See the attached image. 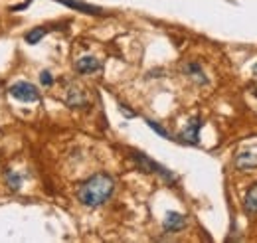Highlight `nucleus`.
I'll return each mask as SVG.
<instances>
[{
	"mask_svg": "<svg viewBox=\"0 0 257 243\" xmlns=\"http://www.w3.org/2000/svg\"><path fill=\"white\" fill-rule=\"evenodd\" d=\"M8 93H10L14 99L22 101V103H34V101L40 99V93L36 89V85L28 83V81H18V83L10 85Z\"/></svg>",
	"mask_w": 257,
	"mask_h": 243,
	"instance_id": "2",
	"label": "nucleus"
},
{
	"mask_svg": "<svg viewBox=\"0 0 257 243\" xmlns=\"http://www.w3.org/2000/svg\"><path fill=\"white\" fill-rule=\"evenodd\" d=\"M67 103L73 107H79V105H85V99L81 97L79 91H71V97H67Z\"/></svg>",
	"mask_w": 257,
	"mask_h": 243,
	"instance_id": "13",
	"label": "nucleus"
},
{
	"mask_svg": "<svg viewBox=\"0 0 257 243\" xmlns=\"http://www.w3.org/2000/svg\"><path fill=\"white\" fill-rule=\"evenodd\" d=\"M113 190H115V180L109 174H103V172L93 174L91 178H87L79 186L77 200L87 208H97L111 198Z\"/></svg>",
	"mask_w": 257,
	"mask_h": 243,
	"instance_id": "1",
	"label": "nucleus"
},
{
	"mask_svg": "<svg viewBox=\"0 0 257 243\" xmlns=\"http://www.w3.org/2000/svg\"><path fill=\"white\" fill-rule=\"evenodd\" d=\"M253 75H255V77H257V63H255V65H253Z\"/></svg>",
	"mask_w": 257,
	"mask_h": 243,
	"instance_id": "16",
	"label": "nucleus"
},
{
	"mask_svg": "<svg viewBox=\"0 0 257 243\" xmlns=\"http://www.w3.org/2000/svg\"><path fill=\"white\" fill-rule=\"evenodd\" d=\"M164 229L166 231H180L184 225H186V217L178 212H168L164 217Z\"/></svg>",
	"mask_w": 257,
	"mask_h": 243,
	"instance_id": "6",
	"label": "nucleus"
},
{
	"mask_svg": "<svg viewBox=\"0 0 257 243\" xmlns=\"http://www.w3.org/2000/svg\"><path fill=\"white\" fill-rule=\"evenodd\" d=\"M40 81H42V85L50 87V85L54 83V77L50 75V71H42V75H40Z\"/></svg>",
	"mask_w": 257,
	"mask_h": 243,
	"instance_id": "15",
	"label": "nucleus"
},
{
	"mask_svg": "<svg viewBox=\"0 0 257 243\" xmlns=\"http://www.w3.org/2000/svg\"><path fill=\"white\" fill-rule=\"evenodd\" d=\"M75 69H77L79 73L87 75V73H93V71H99V69H101V61L95 60L93 56H85V58H79V60L75 61Z\"/></svg>",
	"mask_w": 257,
	"mask_h": 243,
	"instance_id": "7",
	"label": "nucleus"
},
{
	"mask_svg": "<svg viewBox=\"0 0 257 243\" xmlns=\"http://www.w3.org/2000/svg\"><path fill=\"white\" fill-rule=\"evenodd\" d=\"M147 125H149V127H151V129H153L155 133H159V135H161L162 139H170L168 131H166V129H162V127H161V125H159L157 121H149V119H147Z\"/></svg>",
	"mask_w": 257,
	"mask_h": 243,
	"instance_id": "14",
	"label": "nucleus"
},
{
	"mask_svg": "<svg viewBox=\"0 0 257 243\" xmlns=\"http://www.w3.org/2000/svg\"><path fill=\"white\" fill-rule=\"evenodd\" d=\"M6 182L10 184L12 190H18L22 186V178L18 174H14V172H6Z\"/></svg>",
	"mask_w": 257,
	"mask_h": 243,
	"instance_id": "12",
	"label": "nucleus"
},
{
	"mask_svg": "<svg viewBox=\"0 0 257 243\" xmlns=\"http://www.w3.org/2000/svg\"><path fill=\"white\" fill-rule=\"evenodd\" d=\"M60 4H64L67 8H73L77 12H83V14H103V10L99 6H93V4H87V2H79V0H56Z\"/></svg>",
	"mask_w": 257,
	"mask_h": 243,
	"instance_id": "5",
	"label": "nucleus"
},
{
	"mask_svg": "<svg viewBox=\"0 0 257 243\" xmlns=\"http://www.w3.org/2000/svg\"><path fill=\"white\" fill-rule=\"evenodd\" d=\"M243 208L247 213H257V184H253L243 198Z\"/></svg>",
	"mask_w": 257,
	"mask_h": 243,
	"instance_id": "9",
	"label": "nucleus"
},
{
	"mask_svg": "<svg viewBox=\"0 0 257 243\" xmlns=\"http://www.w3.org/2000/svg\"><path fill=\"white\" fill-rule=\"evenodd\" d=\"M186 71L192 75L194 79H198L200 83H208V79L204 77V71L200 69V65H198V63H190V65H186Z\"/></svg>",
	"mask_w": 257,
	"mask_h": 243,
	"instance_id": "11",
	"label": "nucleus"
},
{
	"mask_svg": "<svg viewBox=\"0 0 257 243\" xmlns=\"http://www.w3.org/2000/svg\"><path fill=\"white\" fill-rule=\"evenodd\" d=\"M48 34V30L46 28H34V30H30L28 34H26V44H30V46H34V44H38L44 36Z\"/></svg>",
	"mask_w": 257,
	"mask_h": 243,
	"instance_id": "10",
	"label": "nucleus"
},
{
	"mask_svg": "<svg viewBox=\"0 0 257 243\" xmlns=\"http://www.w3.org/2000/svg\"><path fill=\"white\" fill-rule=\"evenodd\" d=\"M235 166H237L239 170H251V168H255L257 154H253V152H241V154H237Z\"/></svg>",
	"mask_w": 257,
	"mask_h": 243,
	"instance_id": "8",
	"label": "nucleus"
},
{
	"mask_svg": "<svg viewBox=\"0 0 257 243\" xmlns=\"http://www.w3.org/2000/svg\"><path fill=\"white\" fill-rule=\"evenodd\" d=\"M200 127H202V119L200 117H194L192 121L186 125V129L182 131L180 139L188 145H198V133H200Z\"/></svg>",
	"mask_w": 257,
	"mask_h": 243,
	"instance_id": "4",
	"label": "nucleus"
},
{
	"mask_svg": "<svg viewBox=\"0 0 257 243\" xmlns=\"http://www.w3.org/2000/svg\"><path fill=\"white\" fill-rule=\"evenodd\" d=\"M253 95H255V97H257V87H255V89H253Z\"/></svg>",
	"mask_w": 257,
	"mask_h": 243,
	"instance_id": "17",
	"label": "nucleus"
},
{
	"mask_svg": "<svg viewBox=\"0 0 257 243\" xmlns=\"http://www.w3.org/2000/svg\"><path fill=\"white\" fill-rule=\"evenodd\" d=\"M131 158L137 162V166H139L141 170H145V172H159L162 178L172 180V174H170V172H166V168H162L161 164H157L155 160H151V158H149V156H145L143 152H133V154H131Z\"/></svg>",
	"mask_w": 257,
	"mask_h": 243,
	"instance_id": "3",
	"label": "nucleus"
}]
</instances>
